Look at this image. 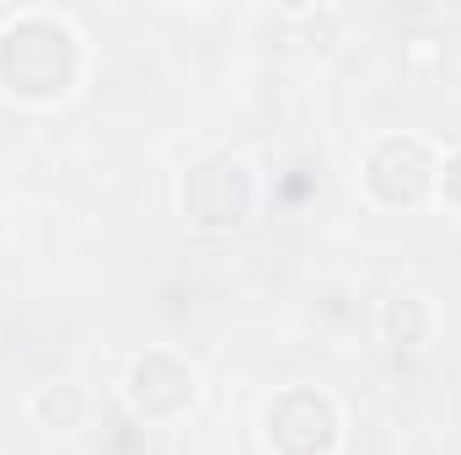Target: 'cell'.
I'll return each instance as SVG.
<instances>
[{"mask_svg":"<svg viewBox=\"0 0 461 455\" xmlns=\"http://www.w3.org/2000/svg\"><path fill=\"white\" fill-rule=\"evenodd\" d=\"M86 43L54 11H16L0 27V97L22 108H54L81 86Z\"/></svg>","mask_w":461,"mask_h":455,"instance_id":"1","label":"cell"},{"mask_svg":"<svg viewBox=\"0 0 461 455\" xmlns=\"http://www.w3.org/2000/svg\"><path fill=\"white\" fill-rule=\"evenodd\" d=\"M359 183H365V199L381 210H419L424 199H435L440 150L419 134H381L365 150Z\"/></svg>","mask_w":461,"mask_h":455,"instance_id":"2","label":"cell"},{"mask_svg":"<svg viewBox=\"0 0 461 455\" xmlns=\"http://www.w3.org/2000/svg\"><path fill=\"white\" fill-rule=\"evenodd\" d=\"M252 204H258V183H252L247 161L230 150L194 161L177 183V210L199 230H236L252 215Z\"/></svg>","mask_w":461,"mask_h":455,"instance_id":"3","label":"cell"},{"mask_svg":"<svg viewBox=\"0 0 461 455\" xmlns=\"http://www.w3.org/2000/svg\"><path fill=\"white\" fill-rule=\"evenodd\" d=\"M263 445L274 455H333L339 451V407L317 386H285L258 413Z\"/></svg>","mask_w":461,"mask_h":455,"instance_id":"4","label":"cell"},{"mask_svg":"<svg viewBox=\"0 0 461 455\" xmlns=\"http://www.w3.org/2000/svg\"><path fill=\"white\" fill-rule=\"evenodd\" d=\"M123 402L140 424H177L199 402V370L167 348L134 353L123 370Z\"/></svg>","mask_w":461,"mask_h":455,"instance_id":"5","label":"cell"},{"mask_svg":"<svg viewBox=\"0 0 461 455\" xmlns=\"http://www.w3.org/2000/svg\"><path fill=\"white\" fill-rule=\"evenodd\" d=\"M435 327H440V311H435V300L419 295V290L386 295L381 311H375V333H381L386 348H424V343L435 338Z\"/></svg>","mask_w":461,"mask_h":455,"instance_id":"6","label":"cell"},{"mask_svg":"<svg viewBox=\"0 0 461 455\" xmlns=\"http://www.w3.org/2000/svg\"><path fill=\"white\" fill-rule=\"evenodd\" d=\"M27 413H32L43 429H81V418H86V397H81V386H70V380H49V386L32 391Z\"/></svg>","mask_w":461,"mask_h":455,"instance_id":"7","label":"cell"},{"mask_svg":"<svg viewBox=\"0 0 461 455\" xmlns=\"http://www.w3.org/2000/svg\"><path fill=\"white\" fill-rule=\"evenodd\" d=\"M435 199H440V204H451V210L461 215V145L440 156V183H435Z\"/></svg>","mask_w":461,"mask_h":455,"instance_id":"8","label":"cell"}]
</instances>
